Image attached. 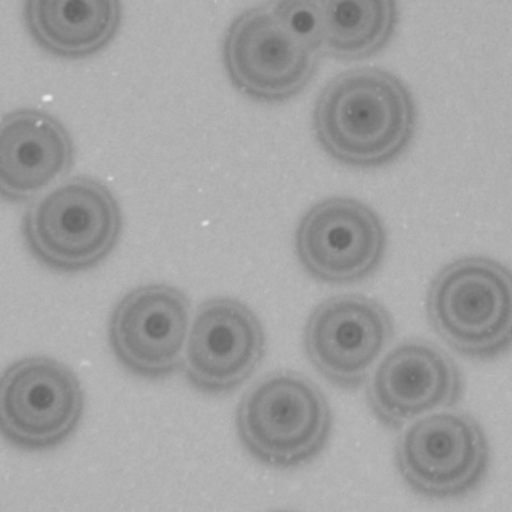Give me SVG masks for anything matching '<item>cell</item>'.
<instances>
[{"mask_svg":"<svg viewBox=\"0 0 512 512\" xmlns=\"http://www.w3.org/2000/svg\"><path fill=\"white\" fill-rule=\"evenodd\" d=\"M122 231L118 201L98 180L77 177L31 205L23 238L43 266L62 273L83 272L111 255Z\"/></svg>","mask_w":512,"mask_h":512,"instance_id":"obj_2","label":"cell"},{"mask_svg":"<svg viewBox=\"0 0 512 512\" xmlns=\"http://www.w3.org/2000/svg\"><path fill=\"white\" fill-rule=\"evenodd\" d=\"M84 407L79 378L48 356H28L0 375V436L24 451H46L67 441Z\"/></svg>","mask_w":512,"mask_h":512,"instance_id":"obj_6","label":"cell"},{"mask_svg":"<svg viewBox=\"0 0 512 512\" xmlns=\"http://www.w3.org/2000/svg\"><path fill=\"white\" fill-rule=\"evenodd\" d=\"M394 336L391 315L377 301L345 294L321 303L304 331L307 358L343 390L359 389Z\"/></svg>","mask_w":512,"mask_h":512,"instance_id":"obj_8","label":"cell"},{"mask_svg":"<svg viewBox=\"0 0 512 512\" xmlns=\"http://www.w3.org/2000/svg\"><path fill=\"white\" fill-rule=\"evenodd\" d=\"M332 411L323 392L296 372H276L242 398L239 438L268 467L291 469L315 459L332 432Z\"/></svg>","mask_w":512,"mask_h":512,"instance_id":"obj_3","label":"cell"},{"mask_svg":"<svg viewBox=\"0 0 512 512\" xmlns=\"http://www.w3.org/2000/svg\"><path fill=\"white\" fill-rule=\"evenodd\" d=\"M427 313L449 348L472 360L498 358L511 344L510 273L484 257L457 260L433 279Z\"/></svg>","mask_w":512,"mask_h":512,"instance_id":"obj_4","label":"cell"},{"mask_svg":"<svg viewBox=\"0 0 512 512\" xmlns=\"http://www.w3.org/2000/svg\"><path fill=\"white\" fill-rule=\"evenodd\" d=\"M265 352V331L253 310L235 299L215 298L197 309L182 365L195 389L222 394L250 379Z\"/></svg>","mask_w":512,"mask_h":512,"instance_id":"obj_11","label":"cell"},{"mask_svg":"<svg viewBox=\"0 0 512 512\" xmlns=\"http://www.w3.org/2000/svg\"><path fill=\"white\" fill-rule=\"evenodd\" d=\"M324 54L361 60L381 52L394 36L396 0H318Z\"/></svg>","mask_w":512,"mask_h":512,"instance_id":"obj_15","label":"cell"},{"mask_svg":"<svg viewBox=\"0 0 512 512\" xmlns=\"http://www.w3.org/2000/svg\"><path fill=\"white\" fill-rule=\"evenodd\" d=\"M73 160L72 138L52 115L24 108L0 120V199L34 198L66 175Z\"/></svg>","mask_w":512,"mask_h":512,"instance_id":"obj_13","label":"cell"},{"mask_svg":"<svg viewBox=\"0 0 512 512\" xmlns=\"http://www.w3.org/2000/svg\"><path fill=\"white\" fill-rule=\"evenodd\" d=\"M386 237L379 216L358 200L335 197L309 209L297 228L296 252L317 281L347 285L379 268Z\"/></svg>","mask_w":512,"mask_h":512,"instance_id":"obj_9","label":"cell"},{"mask_svg":"<svg viewBox=\"0 0 512 512\" xmlns=\"http://www.w3.org/2000/svg\"><path fill=\"white\" fill-rule=\"evenodd\" d=\"M396 464L403 480L417 494L429 499H457L483 483L490 464L489 442L470 414H428L401 434Z\"/></svg>","mask_w":512,"mask_h":512,"instance_id":"obj_5","label":"cell"},{"mask_svg":"<svg viewBox=\"0 0 512 512\" xmlns=\"http://www.w3.org/2000/svg\"><path fill=\"white\" fill-rule=\"evenodd\" d=\"M320 57L291 33L270 5L239 14L223 43L231 84L245 97L263 103L298 96L314 79Z\"/></svg>","mask_w":512,"mask_h":512,"instance_id":"obj_7","label":"cell"},{"mask_svg":"<svg viewBox=\"0 0 512 512\" xmlns=\"http://www.w3.org/2000/svg\"><path fill=\"white\" fill-rule=\"evenodd\" d=\"M462 395L461 371L452 356L421 339L405 341L387 353L367 386L371 412L392 429L452 408Z\"/></svg>","mask_w":512,"mask_h":512,"instance_id":"obj_12","label":"cell"},{"mask_svg":"<svg viewBox=\"0 0 512 512\" xmlns=\"http://www.w3.org/2000/svg\"><path fill=\"white\" fill-rule=\"evenodd\" d=\"M416 111L409 89L375 68L347 71L317 100L313 127L318 143L336 161L361 168L397 159L411 143Z\"/></svg>","mask_w":512,"mask_h":512,"instance_id":"obj_1","label":"cell"},{"mask_svg":"<svg viewBox=\"0 0 512 512\" xmlns=\"http://www.w3.org/2000/svg\"><path fill=\"white\" fill-rule=\"evenodd\" d=\"M191 327L190 302L176 287H138L113 310L108 338L116 359L146 379L173 375L183 363Z\"/></svg>","mask_w":512,"mask_h":512,"instance_id":"obj_10","label":"cell"},{"mask_svg":"<svg viewBox=\"0 0 512 512\" xmlns=\"http://www.w3.org/2000/svg\"><path fill=\"white\" fill-rule=\"evenodd\" d=\"M277 18L320 56L324 54L323 25L318 0H274Z\"/></svg>","mask_w":512,"mask_h":512,"instance_id":"obj_16","label":"cell"},{"mask_svg":"<svg viewBox=\"0 0 512 512\" xmlns=\"http://www.w3.org/2000/svg\"><path fill=\"white\" fill-rule=\"evenodd\" d=\"M29 34L46 52L79 59L95 55L116 37L121 0H25Z\"/></svg>","mask_w":512,"mask_h":512,"instance_id":"obj_14","label":"cell"}]
</instances>
